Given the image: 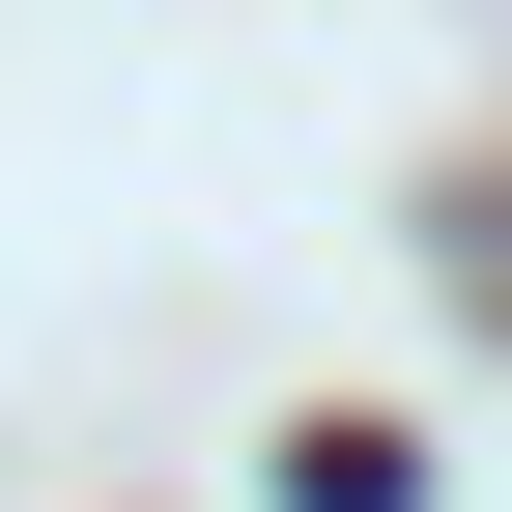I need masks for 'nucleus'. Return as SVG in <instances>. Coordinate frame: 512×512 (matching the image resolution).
I'll use <instances>...</instances> for the list:
<instances>
[{
    "instance_id": "1",
    "label": "nucleus",
    "mask_w": 512,
    "mask_h": 512,
    "mask_svg": "<svg viewBox=\"0 0 512 512\" xmlns=\"http://www.w3.org/2000/svg\"><path fill=\"white\" fill-rule=\"evenodd\" d=\"M427 456H399V427H313V456H285V512H399Z\"/></svg>"
}]
</instances>
